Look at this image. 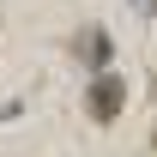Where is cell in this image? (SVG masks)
<instances>
[{
	"label": "cell",
	"mask_w": 157,
	"mask_h": 157,
	"mask_svg": "<svg viewBox=\"0 0 157 157\" xmlns=\"http://www.w3.org/2000/svg\"><path fill=\"white\" fill-rule=\"evenodd\" d=\"M151 97H157V78H151Z\"/></svg>",
	"instance_id": "3957f363"
},
{
	"label": "cell",
	"mask_w": 157,
	"mask_h": 157,
	"mask_svg": "<svg viewBox=\"0 0 157 157\" xmlns=\"http://www.w3.org/2000/svg\"><path fill=\"white\" fill-rule=\"evenodd\" d=\"M121 109H127V78L121 73H91V91H85V115L91 121H115Z\"/></svg>",
	"instance_id": "6da1fadb"
},
{
	"label": "cell",
	"mask_w": 157,
	"mask_h": 157,
	"mask_svg": "<svg viewBox=\"0 0 157 157\" xmlns=\"http://www.w3.org/2000/svg\"><path fill=\"white\" fill-rule=\"evenodd\" d=\"M73 55L85 60L91 73H103V67H109V30H97V24H91V30H78V42H73Z\"/></svg>",
	"instance_id": "7a4b0ae2"
}]
</instances>
